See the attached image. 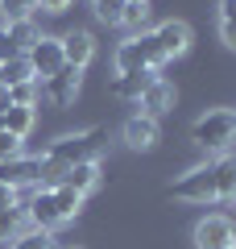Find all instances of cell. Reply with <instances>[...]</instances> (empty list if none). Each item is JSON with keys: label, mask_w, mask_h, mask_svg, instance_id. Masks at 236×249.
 <instances>
[{"label": "cell", "mask_w": 236, "mask_h": 249, "mask_svg": "<svg viewBox=\"0 0 236 249\" xmlns=\"http://www.w3.org/2000/svg\"><path fill=\"white\" fill-rule=\"evenodd\" d=\"M104 129H79V133H67V137H54L50 145H46V162H54V166H75V162H96V154L104 150Z\"/></svg>", "instance_id": "obj_1"}, {"label": "cell", "mask_w": 236, "mask_h": 249, "mask_svg": "<svg viewBox=\"0 0 236 249\" xmlns=\"http://www.w3.org/2000/svg\"><path fill=\"white\" fill-rule=\"evenodd\" d=\"M191 142L207 154H232L236 145V112L232 108H211L191 124Z\"/></svg>", "instance_id": "obj_2"}, {"label": "cell", "mask_w": 236, "mask_h": 249, "mask_svg": "<svg viewBox=\"0 0 236 249\" xmlns=\"http://www.w3.org/2000/svg\"><path fill=\"white\" fill-rule=\"evenodd\" d=\"M157 67H166V58H162V50H157L153 42V29H145V34H133L129 42L116 46V75H157Z\"/></svg>", "instance_id": "obj_3"}, {"label": "cell", "mask_w": 236, "mask_h": 249, "mask_svg": "<svg viewBox=\"0 0 236 249\" xmlns=\"http://www.w3.org/2000/svg\"><path fill=\"white\" fill-rule=\"evenodd\" d=\"M170 196L186 199V204H216V175H211V162L186 170L178 183H170Z\"/></svg>", "instance_id": "obj_4"}, {"label": "cell", "mask_w": 236, "mask_h": 249, "mask_svg": "<svg viewBox=\"0 0 236 249\" xmlns=\"http://www.w3.org/2000/svg\"><path fill=\"white\" fill-rule=\"evenodd\" d=\"M25 58H29V71H34L37 83L50 79V75H58L62 67H67V62H62V42H58V37H46V34L25 50Z\"/></svg>", "instance_id": "obj_5"}, {"label": "cell", "mask_w": 236, "mask_h": 249, "mask_svg": "<svg viewBox=\"0 0 236 249\" xmlns=\"http://www.w3.org/2000/svg\"><path fill=\"white\" fill-rule=\"evenodd\" d=\"M25 220H34V229H42V232H54L62 224H70L67 212H62V204H58V196H54V187H42L34 196V204L25 208Z\"/></svg>", "instance_id": "obj_6"}, {"label": "cell", "mask_w": 236, "mask_h": 249, "mask_svg": "<svg viewBox=\"0 0 236 249\" xmlns=\"http://www.w3.org/2000/svg\"><path fill=\"white\" fill-rule=\"evenodd\" d=\"M195 245L199 249H236V224L228 216H203L195 224Z\"/></svg>", "instance_id": "obj_7"}, {"label": "cell", "mask_w": 236, "mask_h": 249, "mask_svg": "<svg viewBox=\"0 0 236 249\" xmlns=\"http://www.w3.org/2000/svg\"><path fill=\"white\" fill-rule=\"evenodd\" d=\"M191 25L186 21H178V17H170V21H162V25L153 29V42H157V50H162V58H183L186 50H191Z\"/></svg>", "instance_id": "obj_8"}, {"label": "cell", "mask_w": 236, "mask_h": 249, "mask_svg": "<svg viewBox=\"0 0 236 249\" xmlns=\"http://www.w3.org/2000/svg\"><path fill=\"white\" fill-rule=\"evenodd\" d=\"M79 83H83V71H75V67H62L58 75L42 79V96L50 100L54 108H70V104L79 100Z\"/></svg>", "instance_id": "obj_9"}, {"label": "cell", "mask_w": 236, "mask_h": 249, "mask_svg": "<svg viewBox=\"0 0 236 249\" xmlns=\"http://www.w3.org/2000/svg\"><path fill=\"white\" fill-rule=\"evenodd\" d=\"M58 42H62V62L75 67V71H83V67L96 58V37H91L87 29H70L67 37H58Z\"/></svg>", "instance_id": "obj_10"}, {"label": "cell", "mask_w": 236, "mask_h": 249, "mask_svg": "<svg viewBox=\"0 0 236 249\" xmlns=\"http://www.w3.org/2000/svg\"><path fill=\"white\" fill-rule=\"evenodd\" d=\"M124 145H129V150H153L157 145V137H162V129H157V121L153 116H129V121H124Z\"/></svg>", "instance_id": "obj_11"}, {"label": "cell", "mask_w": 236, "mask_h": 249, "mask_svg": "<svg viewBox=\"0 0 236 249\" xmlns=\"http://www.w3.org/2000/svg\"><path fill=\"white\" fill-rule=\"evenodd\" d=\"M137 104H141V116H153V121H157V116H166L170 108H174V88H170L166 79H157V75H153L149 88L141 91Z\"/></svg>", "instance_id": "obj_12"}, {"label": "cell", "mask_w": 236, "mask_h": 249, "mask_svg": "<svg viewBox=\"0 0 236 249\" xmlns=\"http://www.w3.org/2000/svg\"><path fill=\"white\" fill-rule=\"evenodd\" d=\"M211 175H216V204L236 199V154H219L211 162Z\"/></svg>", "instance_id": "obj_13"}, {"label": "cell", "mask_w": 236, "mask_h": 249, "mask_svg": "<svg viewBox=\"0 0 236 249\" xmlns=\"http://www.w3.org/2000/svg\"><path fill=\"white\" fill-rule=\"evenodd\" d=\"M62 187H70L75 196H91L100 187V162H75V166H67Z\"/></svg>", "instance_id": "obj_14"}, {"label": "cell", "mask_w": 236, "mask_h": 249, "mask_svg": "<svg viewBox=\"0 0 236 249\" xmlns=\"http://www.w3.org/2000/svg\"><path fill=\"white\" fill-rule=\"evenodd\" d=\"M34 124H37V108H17V104L4 108V129H9L13 137L25 142V137L34 133Z\"/></svg>", "instance_id": "obj_15"}, {"label": "cell", "mask_w": 236, "mask_h": 249, "mask_svg": "<svg viewBox=\"0 0 236 249\" xmlns=\"http://www.w3.org/2000/svg\"><path fill=\"white\" fill-rule=\"evenodd\" d=\"M29 79H34V71H29V58H25V54H17V58H9V62H0V91L17 88V83H29Z\"/></svg>", "instance_id": "obj_16"}, {"label": "cell", "mask_w": 236, "mask_h": 249, "mask_svg": "<svg viewBox=\"0 0 236 249\" xmlns=\"http://www.w3.org/2000/svg\"><path fill=\"white\" fill-rule=\"evenodd\" d=\"M149 79H153V75H145V71H137V75H116V79H112V96H116V100H141V91L149 88Z\"/></svg>", "instance_id": "obj_17"}, {"label": "cell", "mask_w": 236, "mask_h": 249, "mask_svg": "<svg viewBox=\"0 0 236 249\" xmlns=\"http://www.w3.org/2000/svg\"><path fill=\"white\" fill-rule=\"evenodd\" d=\"M149 0H124V13H120V25L124 29H133V34H145V25H149Z\"/></svg>", "instance_id": "obj_18"}, {"label": "cell", "mask_w": 236, "mask_h": 249, "mask_svg": "<svg viewBox=\"0 0 236 249\" xmlns=\"http://www.w3.org/2000/svg\"><path fill=\"white\" fill-rule=\"evenodd\" d=\"M4 29H9V42L17 46V54H25L29 46H34L37 37H42V34H37V25H34V21H9Z\"/></svg>", "instance_id": "obj_19"}, {"label": "cell", "mask_w": 236, "mask_h": 249, "mask_svg": "<svg viewBox=\"0 0 236 249\" xmlns=\"http://www.w3.org/2000/svg\"><path fill=\"white\" fill-rule=\"evenodd\" d=\"M37 96H42V83H37V79L17 83V88L4 91V100H9V104H17V108H37Z\"/></svg>", "instance_id": "obj_20"}, {"label": "cell", "mask_w": 236, "mask_h": 249, "mask_svg": "<svg viewBox=\"0 0 236 249\" xmlns=\"http://www.w3.org/2000/svg\"><path fill=\"white\" fill-rule=\"evenodd\" d=\"M25 232V212L21 208H4L0 212V241H17Z\"/></svg>", "instance_id": "obj_21"}, {"label": "cell", "mask_w": 236, "mask_h": 249, "mask_svg": "<svg viewBox=\"0 0 236 249\" xmlns=\"http://www.w3.org/2000/svg\"><path fill=\"white\" fill-rule=\"evenodd\" d=\"M37 9V0H0V13H4V21H29Z\"/></svg>", "instance_id": "obj_22"}, {"label": "cell", "mask_w": 236, "mask_h": 249, "mask_svg": "<svg viewBox=\"0 0 236 249\" xmlns=\"http://www.w3.org/2000/svg\"><path fill=\"white\" fill-rule=\"evenodd\" d=\"M13 249H54V237L42 229H25L17 241H13Z\"/></svg>", "instance_id": "obj_23"}, {"label": "cell", "mask_w": 236, "mask_h": 249, "mask_svg": "<svg viewBox=\"0 0 236 249\" xmlns=\"http://www.w3.org/2000/svg\"><path fill=\"white\" fill-rule=\"evenodd\" d=\"M91 9L104 25H120V13H124V0H91Z\"/></svg>", "instance_id": "obj_24"}, {"label": "cell", "mask_w": 236, "mask_h": 249, "mask_svg": "<svg viewBox=\"0 0 236 249\" xmlns=\"http://www.w3.org/2000/svg\"><path fill=\"white\" fill-rule=\"evenodd\" d=\"M54 196H58V204H62V212H67V220H75L79 216V208H83V196H75V191H70V187H54Z\"/></svg>", "instance_id": "obj_25"}, {"label": "cell", "mask_w": 236, "mask_h": 249, "mask_svg": "<svg viewBox=\"0 0 236 249\" xmlns=\"http://www.w3.org/2000/svg\"><path fill=\"white\" fill-rule=\"evenodd\" d=\"M21 154H25L21 137H13L9 129H0V162H9V158H21Z\"/></svg>", "instance_id": "obj_26"}, {"label": "cell", "mask_w": 236, "mask_h": 249, "mask_svg": "<svg viewBox=\"0 0 236 249\" xmlns=\"http://www.w3.org/2000/svg\"><path fill=\"white\" fill-rule=\"evenodd\" d=\"M9 58H17V46L9 42V29L0 25V62H9Z\"/></svg>", "instance_id": "obj_27"}, {"label": "cell", "mask_w": 236, "mask_h": 249, "mask_svg": "<svg viewBox=\"0 0 236 249\" xmlns=\"http://www.w3.org/2000/svg\"><path fill=\"white\" fill-rule=\"evenodd\" d=\"M219 37L228 50H236V21H219Z\"/></svg>", "instance_id": "obj_28"}, {"label": "cell", "mask_w": 236, "mask_h": 249, "mask_svg": "<svg viewBox=\"0 0 236 249\" xmlns=\"http://www.w3.org/2000/svg\"><path fill=\"white\" fill-rule=\"evenodd\" d=\"M4 208H17V187H9V183H0V212Z\"/></svg>", "instance_id": "obj_29"}, {"label": "cell", "mask_w": 236, "mask_h": 249, "mask_svg": "<svg viewBox=\"0 0 236 249\" xmlns=\"http://www.w3.org/2000/svg\"><path fill=\"white\" fill-rule=\"evenodd\" d=\"M37 9H42V13H67L70 0H37Z\"/></svg>", "instance_id": "obj_30"}, {"label": "cell", "mask_w": 236, "mask_h": 249, "mask_svg": "<svg viewBox=\"0 0 236 249\" xmlns=\"http://www.w3.org/2000/svg\"><path fill=\"white\" fill-rule=\"evenodd\" d=\"M219 21H236V0H219Z\"/></svg>", "instance_id": "obj_31"}, {"label": "cell", "mask_w": 236, "mask_h": 249, "mask_svg": "<svg viewBox=\"0 0 236 249\" xmlns=\"http://www.w3.org/2000/svg\"><path fill=\"white\" fill-rule=\"evenodd\" d=\"M4 108H9V100H4V91H0V129H4Z\"/></svg>", "instance_id": "obj_32"}, {"label": "cell", "mask_w": 236, "mask_h": 249, "mask_svg": "<svg viewBox=\"0 0 236 249\" xmlns=\"http://www.w3.org/2000/svg\"><path fill=\"white\" fill-rule=\"evenodd\" d=\"M70 249H79V245H70Z\"/></svg>", "instance_id": "obj_33"}]
</instances>
